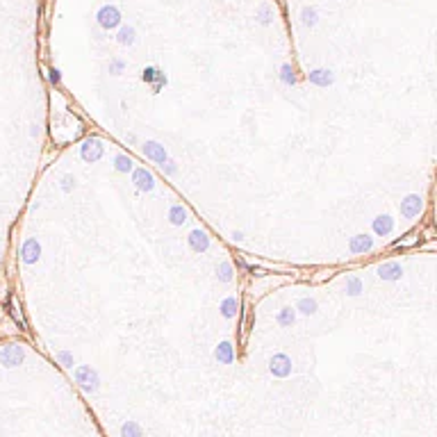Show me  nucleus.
I'll use <instances>...</instances> for the list:
<instances>
[{
    "mask_svg": "<svg viewBox=\"0 0 437 437\" xmlns=\"http://www.w3.org/2000/svg\"><path fill=\"white\" fill-rule=\"evenodd\" d=\"M75 380L80 383L84 392H96L98 390V373L91 366H77L75 369Z\"/></svg>",
    "mask_w": 437,
    "mask_h": 437,
    "instance_id": "1",
    "label": "nucleus"
},
{
    "mask_svg": "<svg viewBox=\"0 0 437 437\" xmlns=\"http://www.w3.org/2000/svg\"><path fill=\"white\" fill-rule=\"evenodd\" d=\"M23 358H25V351H23V346H18V344H7L5 349L0 351V362L5 366H9V369L21 364Z\"/></svg>",
    "mask_w": 437,
    "mask_h": 437,
    "instance_id": "2",
    "label": "nucleus"
},
{
    "mask_svg": "<svg viewBox=\"0 0 437 437\" xmlns=\"http://www.w3.org/2000/svg\"><path fill=\"white\" fill-rule=\"evenodd\" d=\"M269 369H271V373L278 376V378H287L291 373V360L285 353H276L271 358V362H269Z\"/></svg>",
    "mask_w": 437,
    "mask_h": 437,
    "instance_id": "3",
    "label": "nucleus"
},
{
    "mask_svg": "<svg viewBox=\"0 0 437 437\" xmlns=\"http://www.w3.org/2000/svg\"><path fill=\"white\" fill-rule=\"evenodd\" d=\"M80 155H82L84 162H91V164H94V162H98L103 157V144L91 137V139H87V142L80 146Z\"/></svg>",
    "mask_w": 437,
    "mask_h": 437,
    "instance_id": "4",
    "label": "nucleus"
},
{
    "mask_svg": "<svg viewBox=\"0 0 437 437\" xmlns=\"http://www.w3.org/2000/svg\"><path fill=\"white\" fill-rule=\"evenodd\" d=\"M98 23H101V28L112 30L121 23V14H118V9L114 5H105L101 12H98Z\"/></svg>",
    "mask_w": 437,
    "mask_h": 437,
    "instance_id": "5",
    "label": "nucleus"
},
{
    "mask_svg": "<svg viewBox=\"0 0 437 437\" xmlns=\"http://www.w3.org/2000/svg\"><path fill=\"white\" fill-rule=\"evenodd\" d=\"M421 207H424V201H421V196H417V194L405 196V198L401 201V217H405V218H414L417 214L421 212Z\"/></svg>",
    "mask_w": 437,
    "mask_h": 437,
    "instance_id": "6",
    "label": "nucleus"
},
{
    "mask_svg": "<svg viewBox=\"0 0 437 437\" xmlns=\"http://www.w3.org/2000/svg\"><path fill=\"white\" fill-rule=\"evenodd\" d=\"M132 182L139 191H150L155 187V178L148 169H135L132 171Z\"/></svg>",
    "mask_w": 437,
    "mask_h": 437,
    "instance_id": "7",
    "label": "nucleus"
},
{
    "mask_svg": "<svg viewBox=\"0 0 437 437\" xmlns=\"http://www.w3.org/2000/svg\"><path fill=\"white\" fill-rule=\"evenodd\" d=\"M21 257H23L25 264H35L39 257H41V246L36 239H25L23 246H21Z\"/></svg>",
    "mask_w": 437,
    "mask_h": 437,
    "instance_id": "8",
    "label": "nucleus"
},
{
    "mask_svg": "<svg viewBox=\"0 0 437 437\" xmlns=\"http://www.w3.org/2000/svg\"><path fill=\"white\" fill-rule=\"evenodd\" d=\"M142 150H144V155H146L148 160H153V162H157V164H164L169 157H166V150H164V146L162 144H157V142H146L142 146Z\"/></svg>",
    "mask_w": 437,
    "mask_h": 437,
    "instance_id": "9",
    "label": "nucleus"
},
{
    "mask_svg": "<svg viewBox=\"0 0 437 437\" xmlns=\"http://www.w3.org/2000/svg\"><path fill=\"white\" fill-rule=\"evenodd\" d=\"M349 248H351V253H355V255L369 253L373 248V239L369 235H355V237H351Z\"/></svg>",
    "mask_w": 437,
    "mask_h": 437,
    "instance_id": "10",
    "label": "nucleus"
},
{
    "mask_svg": "<svg viewBox=\"0 0 437 437\" xmlns=\"http://www.w3.org/2000/svg\"><path fill=\"white\" fill-rule=\"evenodd\" d=\"M189 246L194 248L196 253H205L210 248V237L205 230H191L189 232Z\"/></svg>",
    "mask_w": 437,
    "mask_h": 437,
    "instance_id": "11",
    "label": "nucleus"
},
{
    "mask_svg": "<svg viewBox=\"0 0 437 437\" xmlns=\"http://www.w3.org/2000/svg\"><path fill=\"white\" fill-rule=\"evenodd\" d=\"M394 230V218L387 217V214H380V217L373 218V232L378 237H387Z\"/></svg>",
    "mask_w": 437,
    "mask_h": 437,
    "instance_id": "12",
    "label": "nucleus"
},
{
    "mask_svg": "<svg viewBox=\"0 0 437 437\" xmlns=\"http://www.w3.org/2000/svg\"><path fill=\"white\" fill-rule=\"evenodd\" d=\"M378 276L383 280H399L403 276V269L399 262H385V264L378 266Z\"/></svg>",
    "mask_w": 437,
    "mask_h": 437,
    "instance_id": "13",
    "label": "nucleus"
},
{
    "mask_svg": "<svg viewBox=\"0 0 437 437\" xmlns=\"http://www.w3.org/2000/svg\"><path fill=\"white\" fill-rule=\"evenodd\" d=\"M310 82L317 84V87H328V84H332V80H335V75H332L330 71H326V69H317V71L310 73Z\"/></svg>",
    "mask_w": 437,
    "mask_h": 437,
    "instance_id": "14",
    "label": "nucleus"
},
{
    "mask_svg": "<svg viewBox=\"0 0 437 437\" xmlns=\"http://www.w3.org/2000/svg\"><path fill=\"white\" fill-rule=\"evenodd\" d=\"M214 355H217V360L221 362V364H230L232 362V344L230 342H221L217 346V351H214Z\"/></svg>",
    "mask_w": 437,
    "mask_h": 437,
    "instance_id": "15",
    "label": "nucleus"
},
{
    "mask_svg": "<svg viewBox=\"0 0 437 437\" xmlns=\"http://www.w3.org/2000/svg\"><path fill=\"white\" fill-rule=\"evenodd\" d=\"M144 82H150L153 89L157 91L162 84H166V77H164V73H160L157 69H146V71H144Z\"/></svg>",
    "mask_w": 437,
    "mask_h": 437,
    "instance_id": "16",
    "label": "nucleus"
},
{
    "mask_svg": "<svg viewBox=\"0 0 437 437\" xmlns=\"http://www.w3.org/2000/svg\"><path fill=\"white\" fill-rule=\"evenodd\" d=\"M169 221H171L173 225H182L184 221H187V210H184L182 205H173L171 210H169Z\"/></svg>",
    "mask_w": 437,
    "mask_h": 437,
    "instance_id": "17",
    "label": "nucleus"
},
{
    "mask_svg": "<svg viewBox=\"0 0 437 437\" xmlns=\"http://www.w3.org/2000/svg\"><path fill=\"white\" fill-rule=\"evenodd\" d=\"M278 324L283 326V328H290L291 324L296 321V310H291V307H283L280 312H278Z\"/></svg>",
    "mask_w": 437,
    "mask_h": 437,
    "instance_id": "18",
    "label": "nucleus"
},
{
    "mask_svg": "<svg viewBox=\"0 0 437 437\" xmlns=\"http://www.w3.org/2000/svg\"><path fill=\"white\" fill-rule=\"evenodd\" d=\"M114 166H116V171H121V173H130L132 169H135V162H132L128 155H116Z\"/></svg>",
    "mask_w": 437,
    "mask_h": 437,
    "instance_id": "19",
    "label": "nucleus"
},
{
    "mask_svg": "<svg viewBox=\"0 0 437 437\" xmlns=\"http://www.w3.org/2000/svg\"><path fill=\"white\" fill-rule=\"evenodd\" d=\"M221 314H223L225 319H232L237 314V298H232V296H228L223 303H221Z\"/></svg>",
    "mask_w": 437,
    "mask_h": 437,
    "instance_id": "20",
    "label": "nucleus"
},
{
    "mask_svg": "<svg viewBox=\"0 0 437 437\" xmlns=\"http://www.w3.org/2000/svg\"><path fill=\"white\" fill-rule=\"evenodd\" d=\"M296 310H301L303 314H307V317H310V314L317 312V301H314V298H310V296H305V298H301V301H298Z\"/></svg>",
    "mask_w": 437,
    "mask_h": 437,
    "instance_id": "21",
    "label": "nucleus"
},
{
    "mask_svg": "<svg viewBox=\"0 0 437 437\" xmlns=\"http://www.w3.org/2000/svg\"><path fill=\"white\" fill-rule=\"evenodd\" d=\"M116 39H118L121 46H132V43H135V30H132V28H123L121 32H118Z\"/></svg>",
    "mask_w": 437,
    "mask_h": 437,
    "instance_id": "22",
    "label": "nucleus"
},
{
    "mask_svg": "<svg viewBox=\"0 0 437 437\" xmlns=\"http://www.w3.org/2000/svg\"><path fill=\"white\" fill-rule=\"evenodd\" d=\"M346 291H349L351 296L362 294V280H360V278H355V276L346 278Z\"/></svg>",
    "mask_w": 437,
    "mask_h": 437,
    "instance_id": "23",
    "label": "nucleus"
},
{
    "mask_svg": "<svg viewBox=\"0 0 437 437\" xmlns=\"http://www.w3.org/2000/svg\"><path fill=\"white\" fill-rule=\"evenodd\" d=\"M121 435L123 437H142V428H139V424H135V421H128V424H123Z\"/></svg>",
    "mask_w": 437,
    "mask_h": 437,
    "instance_id": "24",
    "label": "nucleus"
},
{
    "mask_svg": "<svg viewBox=\"0 0 437 437\" xmlns=\"http://www.w3.org/2000/svg\"><path fill=\"white\" fill-rule=\"evenodd\" d=\"M280 77H283V82L287 84V87H291V84H296V75H294V69H291L290 64H285L283 69H280Z\"/></svg>",
    "mask_w": 437,
    "mask_h": 437,
    "instance_id": "25",
    "label": "nucleus"
},
{
    "mask_svg": "<svg viewBox=\"0 0 437 437\" xmlns=\"http://www.w3.org/2000/svg\"><path fill=\"white\" fill-rule=\"evenodd\" d=\"M217 273H218V278H221L223 283H230V280H232V266H230V262H221V264H218V269H217Z\"/></svg>",
    "mask_w": 437,
    "mask_h": 437,
    "instance_id": "26",
    "label": "nucleus"
},
{
    "mask_svg": "<svg viewBox=\"0 0 437 437\" xmlns=\"http://www.w3.org/2000/svg\"><path fill=\"white\" fill-rule=\"evenodd\" d=\"M303 21H305L307 25H314L317 23V12H314V9H303Z\"/></svg>",
    "mask_w": 437,
    "mask_h": 437,
    "instance_id": "27",
    "label": "nucleus"
},
{
    "mask_svg": "<svg viewBox=\"0 0 437 437\" xmlns=\"http://www.w3.org/2000/svg\"><path fill=\"white\" fill-rule=\"evenodd\" d=\"M121 69H123V62H121V59H116V62H112V66H109V71H112V73H118V71H121Z\"/></svg>",
    "mask_w": 437,
    "mask_h": 437,
    "instance_id": "28",
    "label": "nucleus"
},
{
    "mask_svg": "<svg viewBox=\"0 0 437 437\" xmlns=\"http://www.w3.org/2000/svg\"><path fill=\"white\" fill-rule=\"evenodd\" d=\"M59 360L64 362L66 366H71V364H73V358H71V355H69V353H59Z\"/></svg>",
    "mask_w": 437,
    "mask_h": 437,
    "instance_id": "29",
    "label": "nucleus"
},
{
    "mask_svg": "<svg viewBox=\"0 0 437 437\" xmlns=\"http://www.w3.org/2000/svg\"><path fill=\"white\" fill-rule=\"evenodd\" d=\"M71 182H75V180H73L71 176H66L64 178V191H71Z\"/></svg>",
    "mask_w": 437,
    "mask_h": 437,
    "instance_id": "30",
    "label": "nucleus"
},
{
    "mask_svg": "<svg viewBox=\"0 0 437 437\" xmlns=\"http://www.w3.org/2000/svg\"><path fill=\"white\" fill-rule=\"evenodd\" d=\"M50 80H53V82H59V71H50Z\"/></svg>",
    "mask_w": 437,
    "mask_h": 437,
    "instance_id": "31",
    "label": "nucleus"
}]
</instances>
